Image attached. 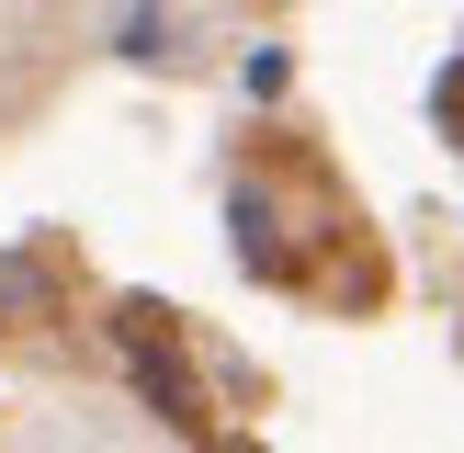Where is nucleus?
<instances>
[{
    "label": "nucleus",
    "instance_id": "f257e3e1",
    "mask_svg": "<svg viewBox=\"0 0 464 453\" xmlns=\"http://www.w3.org/2000/svg\"><path fill=\"white\" fill-rule=\"evenodd\" d=\"M113 352H125V374L148 385V408L204 419V397H193V374H181V352H170V329H159V306H125V317H113Z\"/></svg>",
    "mask_w": 464,
    "mask_h": 453
},
{
    "label": "nucleus",
    "instance_id": "f03ea898",
    "mask_svg": "<svg viewBox=\"0 0 464 453\" xmlns=\"http://www.w3.org/2000/svg\"><path fill=\"white\" fill-rule=\"evenodd\" d=\"M45 306V261L34 249H0V317H34Z\"/></svg>",
    "mask_w": 464,
    "mask_h": 453
},
{
    "label": "nucleus",
    "instance_id": "7ed1b4c3",
    "mask_svg": "<svg viewBox=\"0 0 464 453\" xmlns=\"http://www.w3.org/2000/svg\"><path fill=\"white\" fill-rule=\"evenodd\" d=\"M113 45H125V57H170V23H159V12H125V34H113Z\"/></svg>",
    "mask_w": 464,
    "mask_h": 453
}]
</instances>
